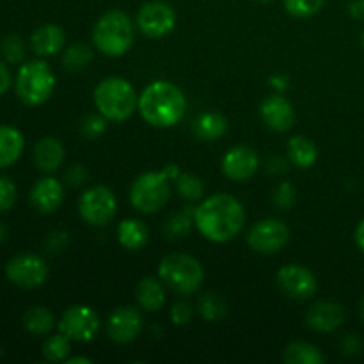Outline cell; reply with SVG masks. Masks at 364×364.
Instances as JSON below:
<instances>
[{
  "label": "cell",
  "mask_w": 364,
  "mask_h": 364,
  "mask_svg": "<svg viewBox=\"0 0 364 364\" xmlns=\"http://www.w3.org/2000/svg\"><path fill=\"white\" fill-rule=\"evenodd\" d=\"M245 208L231 194L217 192L203 199L194 210V226L205 240L228 244L242 233L245 226Z\"/></svg>",
  "instance_id": "6da1fadb"
},
{
  "label": "cell",
  "mask_w": 364,
  "mask_h": 364,
  "mask_svg": "<svg viewBox=\"0 0 364 364\" xmlns=\"http://www.w3.org/2000/svg\"><path fill=\"white\" fill-rule=\"evenodd\" d=\"M137 110L149 127L171 128L185 117L187 98L173 82L155 80L139 95Z\"/></svg>",
  "instance_id": "7a4b0ae2"
},
{
  "label": "cell",
  "mask_w": 364,
  "mask_h": 364,
  "mask_svg": "<svg viewBox=\"0 0 364 364\" xmlns=\"http://www.w3.org/2000/svg\"><path fill=\"white\" fill-rule=\"evenodd\" d=\"M135 21L121 9H110L92 27V46L107 57H121L135 41Z\"/></svg>",
  "instance_id": "3957f363"
},
{
  "label": "cell",
  "mask_w": 364,
  "mask_h": 364,
  "mask_svg": "<svg viewBox=\"0 0 364 364\" xmlns=\"http://www.w3.org/2000/svg\"><path fill=\"white\" fill-rule=\"evenodd\" d=\"M92 102L105 119L121 123L134 116L139 107V95L127 78L107 77L95 87Z\"/></svg>",
  "instance_id": "277c9868"
},
{
  "label": "cell",
  "mask_w": 364,
  "mask_h": 364,
  "mask_svg": "<svg viewBox=\"0 0 364 364\" xmlns=\"http://www.w3.org/2000/svg\"><path fill=\"white\" fill-rule=\"evenodd\" d=\"M55 73L43 59L27 60L18 70L14 91L23 105L38 107L48 102L55 91Z\"/></svg>",
  "instance_id": "5b68a950"
},
{
  "label": "cell",
  "mask_w": 364,
  "mask_h": 364,
  "mask_svg": "<svg viewBox=\"0 0 364 364\" xmlns=\"http://www.w3.org/2000/svg\"><path fill=\"white\" fill-rule=\"evenodd\" d=\"M159 277L169 290L178 295H194L205 283V269L194 256L171 252L159 263Z\"/></svg>",
  "instance_id": "8992f818"
},
{
  "label": "cell",
  "mask_w": 364,
  "mask_h": 364,
  "mask_svg": "<svg viewBox=\"0 0 364 364\" xmlns=\"http://www.w3.org/2000/svg\"><path fill=\"white\" fill-rule=\"evenodd\" d=\"M171 199V178L162 171L139 174L130 187V203L137 212L151 215L166 208Z\"/></svg>",
  "instance_id": "52a82bcc"
},
{
  "label": "cell",
  "mask_w": 364,
  "mask_h": 364,
  "mask_svg": "<svg viewBox=\"0 0 364 364\" xmlns=\"http://www.w3.org/2000/svg\"><path fill=\"white\" fill-rule=\"evenodd\" d=\"M117 199L107 185H95L84 191L78 199V215L92 228H103L114 219Z\"/></svg>",
  "instance_id": "ba28073f"
},
{
  "label": "cell",
  "mask_w": 364,
  "mask_h": 364,
  "mask_svg": "<svg viewBox=\"0 0 364 364\" xmlns=\"http://www.w3.org/2000/svg\"><path fill=\"white\" fill-rule=\"evenodd\" d=\"M135 25L146 38L162 39L176 27V11L164 0H149L137 11Z\"/></svg>",
  "instance_id": "9c48e42d"
},
{
  "label": "cell",
  "mask_w": 364,
  "mask_h": 364,
  "mask_svg": "<svg viewBox=\"0 0 364 364\" xmlns=\"http://www.w3.org/2000/svg\"><path fill=\"white\" fill-rule=\"evenodd\" d=\"M48 265L38 255H16L6 263V277L11 284L23 290L43 287L48 279Z\"/></svg>",
  "instance_id": "30bf717a"
},
{
  "label": "cell",
  "mask_w": 364,
  "mask_h": 364,
  "mask_svg": "<svg viewBox=\"0 0 364 364\" xmlns=\"http://www.w3.org/2000/svg\"><path fill=\"white\" fill-rule=\"evenodd\" d=\"M57 327L63 334H66L71 341L87 343L96 338L100 331V316L95 308L85 304L70 306L57 322Z\"/></svg>",
  "instance_id": "8fae6325"
},
{
  "label": "cell",
  "mask_w": 364,
  "mask_h": 364,
  "mask_svg": "<svg viewBox=\"0 0 364 364\" xmlns=\"http://www.w3.org/2000/svg\"><path fill=\"white\" fill-rule=\"evenodd\" d=\"M290 240V228L279 219H262L249 230L247 245L258 255H277Z\"/></svg>",
  "instance_id": "7c38bea8"
},
{
  "label": "cell",
  "mask_w": 364,
  "mask_h": 364,
  "mask_svg": "<svg viewBox=\"0 0 364 364\" xmlns=\"http://www.w3.org/2000/svg\"><path fill=\"white\" fill-rule=\"evenodd\" d=\"M277 287L287 295L288 299L294 301H308L315 297L318 291V281L316 276L304 265L297 263H288L277 270Z\"/></svg>",
  "instance_id": "4fadbf2b"
},
{
  "label": "cell",
  "mask_w": 364,
  "mask_h": 364,
  "mask_svg": "<svg viewBox=\"0 0 364 364\" xmlns=\"http://www.w3.org/2000/svg\"><path fill=\"white\" fill-rule=\"evenodd\" d=\"M144 329V316L134 306H119L107 318V336L119 345L132 343Z\"/></svg>",
  "instance_id": "5bb4252c"
},
{
  "label": "cell",
  "mask_w": 364,
  "mask_h": 364,
  "mask_svg": "<svg viewBox=\"0 0 364 364\" xmlns=\"http://www.w3.org/2000/svg\"><path fill=\"white\" fill-rule=\"evenodd\" d=\"M259 167V156L251 146H233L228 149L220 162V171L231 181H247Z\"/></svg>",
  "instance_id": "9a60e30c"
},
{
  "label": "cell",
  "mask_w": 364,
  "mask_h": 364,
  "mask_svg": "<svg viewBox=\"0 0 364 364\" xmlns=\"http://www.w3.org/2000/svg\"><path fill=\"white\" fill-rule=\"evenodd\" d=\"M259 117L269 130L284 134L295 124V109L283 92L269 95L259 105Z\"/></svg>",
  "instance_id": "2e32d148"
},
{
  "label": "cell",
  "mask_w": 364,
  "mask_h": 364,
  "mask_svg": "<svg viewBox=\"0 0 364 364\" xmlns=\"http://www.w3.org/2000/svg\"><path fill=\"white\" fill-rule=\"evenodd\" d=\"M345 308L333 301L315 302L306 313V326L315 333H334L345 323Z\"/></svg>",
  "instance_id": "e0dca14e"
},
{
  "label": "cell",
  "mask_w": 364,
  "mask_h": 364,
  "mask_svg": "<svg viewBox=\"0 0 364 364\" xmlns=\"http://www.w3.org/2000/svg\"><path fill=\"white\" fill-rule=\"evenodd\" d=\"M64 201L63 181L53 176H43L32 185L31 203L38 212L53 213L60 208Z\"/></svg>",
  "instance_id": "ac0fdd59"
},
{
  "label": "cell",
  "mask_w": 364,
  "mask_h": 364,
  "mask_svg": "<svg viewBox=\"0 0 364 364\" xmlns=\"http://www.w3.org/2000/svg\"><path fill=\"white\" fill-rule=\"evenodd\" d=\"M66 159V149H64L63 142L59 139L46 135V137L39 139L32 149V160L34 166L38 167L41 173H55Z\"/></svg>",
  "instance_id": "d6986e66"
},
{
  "label": "cell",
  "mask_w": 364,
  "mask_h": 364,
  "mask_svg": "<svg viewBox=\"0 0 364 364\" xmlns=\"http://www.w3.org/2000/svg\"><path fill=\"white\" fill-rule=\"evenodd\" d=\"M66 32L55 23H46L36 28L31 36V48L38 57H53L64 48Z\"/></svg>",
  "instance_id": "ffe728a7"
},
{
  "label": "cell",
  "mask_w": 364,
  "mask_h": 364,
  "mask_svg": "<svg viewBox=\"0 0 364 364\" xmlns=\"http://www.w3.org/2000/svg\"><path fill=\"white\" fill-rule=\"evenodd\" d=\"M135 301L142 311L156 313L166 306V284L162 279L155 277H142L135 287Z\"/></svg>",
  "instance_id": "44dd1931"
},
{
  "label": "cell",
  "mask_w": 364,
  "mask_h": 364,
  "mask_svg": "<svg viewBox=\"0 0 364 364\" xmlns=\"http://www.w3.org/2000/svg\"><path fill=\"white\" fill-rule=\"evenodd\" d=\"M25 151V137L18 128L0 124V171L14 166Z\"/></svg>",
  "instance_id": "7402d4cb"
},
{
  "label": "cell",
  "mask_w": 364,
  "mask_h": 364,
  "mask_svg": "<svg viewBox=\"0 0 364 364\" xmlns=\"http://www.w3.org/2000/svg\"><path fill=\"white\" fill-rule=\"evenodd\" d=\"M288 151V160H290L291 166L299 167V169H309L316 164L318 160V149L316 144L308 139L306 135H294V137L288 141L287 146Z\"/></svg>",
  "instance_id": "603a6c76"
},
{
  "label": "cell",
  "mask_w": 364,
  "mask_h": 364,
  "mask_svg": "<svg viewBox=\"0 0 364 364\" xmlns=\"http://www.w3.org/2000/svg\"><path fill=\"white\" fill-rule=\"evenodd\" d=\"M117 240L127 251H141L149 240V230L142 220L123 219L117 226Z\"/></svg>",
  "instance_id": "cb8c5ba5"
},
{
  "label": "cell",
  "mask_w": 364,
  "mask_h": 364,
  "mask_svg": "<svg viewBox=\"0 0 364 364\" xmlns=\"http://www.w3.org/2000/svg\"><path fill=\"white\" fill-rule=\"evenodd\" d=\"M192 128H194L196 137L201 141H219L228 132V119L219 112H203L196 117Z\"/></svg>",
  "instance_id": "d4e9b609"
},
{
  "label": "cell",
  "mask_w": 364,
  "mask_h": 364,
  "mask_svg": "<svg viewBox=\"0 0 364 364\" xmlns=\"http://www.w3.org/2000/svg\"><path fill=\"white\" fill-rule=\"evenodd\" d=\"M57 326L55 315L45 306H32L23 313V327L34 336H48Z\"/></svg>",
  "instance_id": "484cf974"
},
{
  "label": "cell",
  "mask_w": 364,
  "mask_h": 364,
  "mask_svg": "<svg viewBox=\"0 0 364 364\" xmlns=\"http://www.w3.org/2000/svg\"><path fill=\"white\" fill-rule=\"evenodd\" d=\"M283 361L287 364H323L326 354L309 341H291L283 350Z\"/></svg>",
  "instance_id": "4316f807"
},
{
  "label": "cell",
  "mask_w": 364,
  "mask_h": 364,
  "mask_svg": "<svg viewBox=\"0 0 364 364\" xmlns=\"http://www.w3.org/2000/svg\"><path fill=\"white\" fill-rule=\"evenodd\" d=\"M194 210L196 206L188 205L185 206L181 212L173 213L169 219L164 224V235L169 240H181V238H187L191 233L192 226H194Z\"/></svg>",
  "instance_id": "83f0119b"
},
{
  "label": "cell",
  "mask_w": 364,
  "mask_h": 364,
  "mask_svg": "<svg viewBox=\"0 0 364 364\" xmlns=\"http://www.w3.org/2000/svg\"><path fill=\"white\" fill-rule=\"evenodd\" d=\"M198 311L206 322H219L226 316L228 313V302L217 291H206L199 297L198 301Z\"/></svg>",
  "instance_id": "f1b7e54d"
},
{
  "label": "cell",
  "mask_w": 364,
  "mask_h": 364,
  "mask_svg": "<svg viewBox=\"0 0 364 364\" xmlns=\"http://www.w3.org/2000/svg\"><path fill=\"white\" fill-rule=\"evenodd\" d=\"M95 50L85 43H73L63 53V66L68 71H82L92 63Z\"/></svg>",
  "instance_id": "f546056e"
},
{
  "label": "cell",
  "mask_w": 364,
  "mask_h": 364,
  "mask_svg": "<svg viewBox=\"0 0 364 364\" xmlns=\"http://www.w3.org/2000/svg\"><path fill=\"white\" fill-rule=\"evenodd\" d=\"M73 341L59 331L57 334H48L43 343V358L50 363H64L71 354Z\"/></svg>",
  "instance_id": "4dcf8cb0"
},
{
  "label": "cell",
  "mask_w": 364,
  "mask_h": 364,
  "mask_svg": "<svg viewBox=\"0 0 364 364\" xmlns=\"http://www.w3.org/2000/svg\"><path fill=\"white\" fill-rule=\"evenodd\" d=\"M176 192L187 203H194L205 196V183L199 176L192 173H180L176 180Z\"/></svg>",
  "instance_id": "1f68e13d"
},
{
  "label": "cell",
  "mask_w": 364,
  "mask_h": 364,
  "mask_svg": "<svg viewBox=\"0 0 364 364\" xmlns=\"http://www.w3.org/2000/svg\"><path fill=\"white\" fill-rule=\"evenodd\" d=\"M0 53L4 60L9 64H20L25 60L27 55V46H25L23 38L20 34H7L4 36L0 43Z\"/></svg>",
  "instance_id": "d6a6232c"
},
{
  "label": "cell",
  "mask_w": 364,
  "mask_h": 364,
  "mask_svg": "<svg viewBox=\"0 0 364 364\" xmlns=\"http://www.w3.org/2000/svg\"><path fill=\"white\" fill-rule=\"evenodd\" d=\"M327 0H283L288 14L295 18H311L326 7Z\"/></svg>",
  "instance_id": "836d02e7"
},
{
  "label": "cell",
  "mask_w": 364,
  "mask_h": 364,
  "mask_svg": "<svg viewBox=\"0 0 364 364\" xmlns=\"http://www.w3.org/2000/svg\"><path fill=\"white\" fill-rule=\"evenodd\" d=\"M107 123H109V119H105L100 112L87 114V116L80 121V134L84 135L85 139H91V141L92 139L102 137L107 130Z\"/></svg>",
  "instance_id": "e575fe53"
},
{
  "label": "cell",
  "mask_w": 364,
  "mask_h": 364,
  "mask_svg": "<svg viewBox=\"0 0 364 364\" xmlns=\"http://www.w3.org/2000/svg\"><path fill=\"white\" fill-rule=\"evenodd\" d=\"M274 205L279 210H290L291 206L297 201V191H295L294 185L290 181H283V183L277 185V188L274 191L272 198Z\"/></svg>",
  "instance_id": "d590c367"
},
{
  "label": "cell",
  "mask_w": 364,
  "mask_h": 364,
  "mask_svg": "<svg viewBox=\"0 0 364 364\" xmlns=\"http://www.w3.org/2000/svg\"><path fill=\"white\" fill-rule=\"evenodd\" d=\"M18 199V188L7 176H0V213L9 212Z\"/></svg>",
  "instance_id": "8d00e7d4"
},
{
  "label": "cell",
  "mask_w": 364,
  "mask_h": 364,
  "mask_svg": "<svg viewBox=\"0 0 364 364\" xmlns=\"http://www.w3.org/2000/svg\"><path fill=\"white\" fill-rule=\"evenodd\" d=\"M192 316H194V306L188 301L174 302L173 308H171V320H173L174 326H187Z\"/></svg>",
  "instance_id": "74e56055"
},
{
  "label": "cell",
  "mask_w": 364,
  "mask_h": 364,
  "mask_svg": "<svg viewBox=\"0 0 364 364\" xmlns=\"http://www.w3.org/2000/svg\"><path fill=\"white\" fill-rule=\"evenodd\" d=\"M64 181H66L70 187H82L89 181V171L85 169L82 164H71L66 171H64Z\"/></svg>",
  "instance_id": "f35d334b"
},
{
  "label": "cell",
  "mask_w": 364,
  "mask_h": 364,
  "mask_svg": "<svg viewBox=\"0 0 364 364\" xmlns=\"http://www.w3.org/2000/svg\"><path fill=\"white\" fill-rule=\"evenodd\" d=\"M68 242H70V235L66 231H52L46 237V251L48 252H60L66 249Z\"/></svg>",
  "instance_id": "ab89813d"
},
{
  "label": "cell",
  "mask_w": 364,
  "mask_h": 364,
  "mask_svg": "<svg viewBox=\"0 0 364 364\" xmlns=\"http://www.w3.org/2000/svg\"><path fill=\"white\" fill-rule=\"evenodd\" d=\"M340 348L345 355H358L361 352L363 343L355 334H345L340 341Z\"/></svg>",
  "instance_id": "60d3db41"
},
{
  "label": "cell",
  "mask_w": 364,
  "mask_h": 364,
  "mask_svg": "<svg viewBox=\"0 0 364 364\" xmlns=\"http://www.w3.org/2000/svg\"><path fill=\"white\" fill-rule=\"evenodd\" d=\"M290 166V160L284 159V156H272V159L267 162V173L272 174V176H281L288 171Z\"/></svg>",
  "instance_id": "b9f144b4"
},
{
  "label": "cell",
  "mask_w": 364,
  "mask_h": 364,
  "mask_svg": "<svg viewBox=\"0 0 364 364\" xmlns=\"http://www.w3.org/2000/svg\"><path fill=\"white\" fill-rule=\"evenodd\" d=\"M14 80H13V75H11L9 68L6 66V63L0 60V98L13 87Z\"/></svg>",
  "instance_id": "7bdbcfd3"
},
{
  "label": "cell",
  "mask_w": 364,
  "mask_h": 364,
  "mask_svg": "<svg viewBox=\"0 0 364 364\" xmlns=\"http://www.w3.org/2000/svg\"><path fill=\"white\" fill-rule=\"evenodd\" d=\"M269 84L270 87H274V91L276 92H284L288 89V85H290V80H288L287 75H272V77L269 78Z\"/></svg>",
  "instance_id": "ee69618b"
},
{
  "label": "cell",
  "mask_w": 364,
  "mask_h": 364,
  "mask_svg": "<svg viewBox=\"0 0 364 364\" xmlns=\"http://www.w3.org/2000/svg\"><path fill=\"white\" fill-rule=\"evenodd\" d=\"M348 14L354 20L364 21V0H350V4H348Z\"/></svg>",
  "instance_id": "f6af8a7d"
},
{
  "label": "cell",
  "mask_w": 364,
  "mask_h": 364,
  "mask_svg": "<svg viewBox=\"0 0 364 364\" xmlns=\"http://www.w3.org/2000/svg\"><path fill=\"white\" fill-rule=\"evenodd\" d=\"M355 244H358V247L361 249V252L364 255V219L355 228Z\"/></svg>",
  "instance_id": "bcb514c9"
},
{
  "label": "cell",
  "mask_w": 364,
  "mask_h": 364,
  "mask_svg": "<svg viewBox=\"0 0 364 364\" xmlns=\"http://www.w3.org/2000/svg\"><path fill=\"white\" fill-rule=\"evenodd\" d=\"M66 364H77V363H82V364H92V359L85 358V355H77V358H68L66 361H64Z\"/></svg>",
  "instance_id": "7dc6e473"
},
{
  "label": "cell",
  "mask_w": 364,
  "mask_h": 364,
  "mask_svg": "<svg viewBox=\"0 0 364 364\" xmlns=\"http://www.w3.org/2000/svg\"><path fill=\"white\" fill-rule=\"evenodd\" d=\"M7 240V230L2 223H0V245Z\"/></svg>",
  "instance_id": "c3c4849f"
},
{
  "label": "cell",
  "mask_w": 364,
  "mask_h": 364,
  "mask_svg": "<svg viewBox=\"0 0 364 364\" xmlns=\"http://www.w3.org/2000/svg\"><path fill=\"white\" fill-rule=\"evenodd\" d=\"M361 318H363V322H364V297H363V301H361Z\"/></svg>",
  "instance_id": "681fc988"
},
{
  "label": "cell",
  "mask_w": 364,
  "mask_h": 364,
  "mask_svg": "<svg viewBox=\"0 0 364 364\" xmlns=\"http://www.w3.org/2000/svg\"><path fill=\"white\" fill-rule=\"evenodd\" d=\"M256 2H259V4H270V2H274V0H256Z\"/></svg>",
  "instance_id": "f907efd6"
},
{
  "label": "cell",
  "mask_w": 364,
  "mask_h": 364,
  "mask_svg": "<svg viewBox=\"0 0 364 364\" xmlns=\"http://www.w3.org/2000/svg\"><path fill=\"white\" fill-rule=\"evenodd\" d=\"M361 45H363V48H364V32H363V38H361Z\"/></svg>",
  "instance_id": "816d5d0a"
}]
</instances>
